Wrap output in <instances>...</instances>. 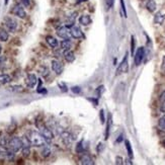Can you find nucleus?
<instances>
[{"mask_svg":"<svg viewBox=\"0 0 165 165\" xmlns=\"http://www.w3.org/2000/svg\"><path fill=\"white\" fill-rule=\"evenodd\" d=\"M114 1H115V0H106L107 8H111V7H112V5H114Z\"/></svg>","mask_w":165,"mask_h":165,"instance_id":"32","label":"nucleus"},{"mask_svg":"<svg viewBox=\"0 0 165 165\" xmlns=\"http://www.w3.org/2000/svg\"><path fill=\"white\" fill-rule=\"evenodd\" d=\"M61 137H62L63 140L65 141L66 143H71L72 140H73V137H72L68 132H63L61 134Z\"/></svg>","mask_w":165,"mask_h":165,"instance_id":"22","label":"nucleus"},{"mask_svg":"<svg viewBox=\"0 0 165 165\" xmlns=\"http://www.w3.org/2000/svg\"><path fill=\"white\" fill-rule=\"evenodd\" d=\"M71 89H72V91H73V92H75V93H79L80 90H81V89H80V87H78V86H74V87H72Z\"/></svg>","mask_w":165,"mask_h":165,"instance_id":"33","label":"nucleus"},{"mask_svg":"<svg viewBox=\"0 0 165 165\" xmlns=\"http://www.w3.org/2000/svg\"><path fill=\"white\" fill-rule=\"evenodd\" d=\"M76 152H77L78 154H82V153H84V147H83L82 141H80V142L77 144V146H76Z\"/></svg>","mask_w":165,"mask_h":165,"instance_id":"26","label":"nucleus"},{"mask_svg":"<svg viewBox=\"0 0 165 165\" xmlns=\"http://www.w3.org/2000/svg\"><path fill=\"white\" fill-rule=\"evenodd\" d=\"M1 50H2V49H1V46H0V53H1Z\"/></svg>","mask_w":165,"mask_h":165,"instance_id":"44","label":"nucleus"},{"mask_svg":"<svg viewBox=\"0 0 165 165\" xmlns=\"http://www.w3.org/2000/svg\"><path fill=\"white\" fill-rule=\"evenodd\" d=\"M164 21H165V14L160 12V11L154 15V22L156 23V25H162Z\"/></svg>","mask_w":165,"mask_h":165,"instance_id":"15","label":"nucleus"},{"mask_svg":"<svg viewBox=\"0 0 165 165\" xmlns=\"http://www.w3.org/2000/svg\"><path fill=\"white\" fill-rule=\"evenodd\" d=\"M125 161H126V162H125L126 164H130V165H132V164H133V162L131 161V158H130V159H126Z\"/></svg>","mask_w":165,"mask_h":165,"instance_id":"40","label":"nucleus"},{"mask_svg":"<svg viewBox=\"0 0 165 165\" xmlns=\"http://www.w3.org/2000/svg\"><path fill=\"white\" fill-rule=\"evenodd\" d=\"M101 148H103V144L99 143V144H98V147H97V152H100V151H101Z\"/></svg>","mask_w":165,"mask_h":165,"instance_id":"39","label":"nucleus"},{"mask_svg":"<svg viewBox=\"0 0 165 165\" xmlns=\"http://www.w3.org/2000/svg\"><path fill=\"white\" fill-rule=\"evenodd\" d=\"M87 0H77V1H76V3H77V4H80V3H82V2H86Z\"/></svg>","mask_w":165,"mask_h":165,"instance_id":"42","label":"nucleus"},{"mask_svg":"<svg viewBox=\"0 0 165 165\" xmlns=\"http://www.w3.org/2000/svg\"><path fill=\"white\" fill-rule=\"evenodd\" d=\"M21 148H22V139L18 138V137H12L9 140L7 149H9L10 151L15 153V152H18Z\"/></svg>","mask_w":165,"mask_h":165,"instance_id":"2","label":"nucleus"},{"mask_svg":"<svg viewBox=\"0 0 165 165\" xmlns=\"http://www.w3.org/2000/svg\"><path fill=\"white\" fill-rule=\"evenodd\" d=\"M57 35L63 40H70L71 38V33L70 29L68 26H61L57 30Z\"/></svg>","mask_w":165,"mask_h":165,"instance_id":"7","label":"nucleus"},{"mask_svg":"<svg viewBox=\"0 0 165 165\" xmlns=\"http://www.w3.org/2000/svg\"><path fill=\"white\" fill-rule=\"evenodd\" d=\"M124 162H123V158L120 156H116V164H119V165H120V164H123Z\"/></svg>","mask_w":165,"mask_h":165,"instance_id":"31","label":"nucleus"},{"mask_svg":"<svg viewBox=\"0 0 165 165\" xmlns=\"http://www.w3.org/2000/svg\"><path fill=\"white\" fill-rule=\"evenodd\" d=\"M9 35L7 31L4 29H0V42H7L8 41Z\"/></svg>","mask_w":165,"mask_h":165,"instance_id":"19","label":"nucleus"},{"mask_svg":"<svg viewBox=\"0 0 165 165\" xmlns=\"http://www.w3.org/2000/svg\"><path fill=\"white\" fill-rule=\"evenodd\" d=\"M162 145H163V146L165 147V140H163V141H162Z\"/></svg>","mask_w":165,"mask_h":165,"instance_id":"43","label":"nucleus"},{"mask_svg":"<svg viewBox=\"0 0 165 165\" xmlns=\"http://www.w3.org/2000/svg\"><path fill=\"white\" fill-rule=\"evenodd\" d=\"M158 127L161 130H165V115L162 116L158 120Z\"/></svg>","mask_w":165,"mask_h":165,"instance_id":"27","label":"nucleus"},{"mask_svg":"<svg viewBox=\"0 0 165 165\" xmlns=\"http://www.w3.org/2000/svg\"><path fill=\"white\" fill-rule=\"evenodd\" d=\"M79 22L81 23L82 26H88L91 23V17L87 14H83L79 17Z\"/></svg>","mask_w":165,"mask_h":165,"instance_id":"17","label":"nucleus"},{"mask_svg":"<svg viewBox=\"0 0 165 165\" xmlns=\"http://www.w3.org/2000/svg\"><path fill=\"white\" fill-rule=\"evenodd\" d=\"M4 62H5V57H3V56H0V67L3 66Z\"/></svg>","mask_w":165,"mask_h":165,"instance_id":"35","label":"nucleus"},{"mask_svg":"<svg viewBox=\"0 0 165 165\" xmlns=\"http://www.w3.org/2000/svg\"><path fill=\"white\" fill-rule=\"evenodd\" d=\"M4 25L7 31H11V33H14L17 29V21H15V19H13L12 17H5Z\"/></svg>","mask_w":165,"mask_h":165,"instance_id":"5","label":"nucleus"},{"mask_svg":"<svg viewBox=\"0 0 165 165\" xmlns=\"http://www.w3.org/2000/svg\"><path fill=\"white\" fill-rule=\"evenodd\" d=\"M26 137L29 138L30 142H31V145H33V146H35V147H44V146H46L47 141L42 136V134L40 132L38 133L35 131H30Z\"/></svg>","mask_w":165,"mask_h":165,"instance_id":"1","label":"nucleus"},{"mask_svg":"<svg viewBox=\"0 0 165 165\" xmlns=\"http://www.w3.org/2000/svg\"><path fill=\"white\" fill-rule=\"evenodd\" d=\"M111 126V116L108 115V116H107V124H106V139H107L108 136H110Z\"/></svg>","mask_w":165,"mask_h":165,"instance_id":"23","label":"nucleus"},{"mask_svg":"<svg viewBox=\"0 0 165 165\" xmlns=\"http://www.w3.org/2000/svg\"><path fill=\"white\" fill-rule=\"evenodd\" d=\"M144 56H145V49L143 47L138 48L135 55H134V62H135L136 66H139L140 64L142 63L143 59H144Z\"/></svg>","mask_w":165,"mask_h":165,"instance_id":"6","label":"nucleus"},{"mask_svg":"<svg viewBox=\"0 0 165 165\" xmlns=\"http://www.w3.org/2000/svg\"><path fill=\"white\" fill-rule=\"evenodd\" d=\"M161 111H162V112H165V101L163 102L162 106H161Z\"/></svg>","mask_w":165,"mask_h":165,"instance_id":"41","label":"nucleus"},{"mask_svg":"<svg viewBox=\"0 0 165 165\" xmlns=\"http://www.w3.org/2000/svg\"><path fill=\"white\" fill-rule=\"evenodd\" d=\"M128 69H129L128 53H126V55H125L124 59L122 60V62L120 63L118 69H116V75H120V74H123V73H126V72H128Z\"/></svg>","mask_w":165,"mask_h":165,"instance_id":"4","label":"nucleus"},{"mask_svg":"<svg viewBox=\"0 0 165 165\" xmlns=\"http://www.w3.org/2000/svg\"><path fill=\"white\" fill-rule=\"evenodd\" d=\"M11 12H12L14 15H16V16H18L19 18H25L26 16V11H25L23 7L21 4H16V5H15L13 7V9L11 10Z\"/></svg>","mask_w":165,"mask_h":165,"instance_id":"9","label":"nucleus"},{"mask_svg":"<svg viewBox=\"0 0 165 165\" xmlns=\"http://www.w3.org/2000/svg\"><path fill=\"white\" fill-rule=\"evenodd\" d=\"M0 154H1V151H0Z\"/></svg>","mask_w":165,"mask_h":165,"instance_id":"45","label":"nucleus"},{"mask_svg":"<svg viewBox=\"0 0 165 165\" xmlns=\"http://www.w3.org/2000/svg\"><path fill=\"white\" fill-rule=\"evenodd\" d=\"M31 142H30V140L29 138L26 136V137H23L22 138V148H21V150H22V154L23 156H29L30 155V152H31Z\"/></svg>","mask_w":165,"mask_h":165,"instance_id":"8","label":"nucleus"},{"mask_svg":"<svg viewBox=\"0 0 165 165\" xmlns=\"http://www.w3.org/2000/svg\"><path fill=\"white\" fill-rule=\"evenodd\" d=\"M39 131H40V133L42 134V136L44 137V138L46 139L47 142H50V141L54 138L53 132H52L49 128H47L46 126H44V125H41V126H39Z\"/></svg>","mask_w":165,"mask_h":165,"instance_id":"3","label":"nucleus"},{"mask_svg":"<svg viewBox=\"0 0 165 165\" xmlns=\"http://www.w3.org/2000/svg\"><path fill=\"white\" fill-rule=\"evenodd\" d=\"M10 89L12 90H16V91H21L22 90V87L21 86H12V87H9Z\"/></svg>","mask_w":165,"mask_h":165,"instance_id":"34","label":"nucleus"},{"mask_svg":"<svg viewBox=\"0 0 165 165\" xmlns=\"http://www.w3.org/2000/svg\"><path fill=\"white\" fill-rule=\"evenodd\" d=\"M70 33H71V37L74 38V39H78L79 40L81 38H84L82 31L80 30L78 26H72L70 29Z\"/></svg>","mask_w":165,"mask_h":165,"instance_id":"12","label":"nucleus"},{"mask_svg":"<svg viewBox=\"0 0 165 165\" xmlns=\"http://www.w3.org/2000/svg\"><path fill=\"white\" fill-rule=\"evenodd\" d=\"M120 8H122L123 16H124V17H128L127 8H126V5H125V0H120Z\"/></svg>","mask_w":165,"mask_h":165,"instance_id":"25","label":"nucleus"},{"mask_svg":"<svg viewBox=\"0 0 165 165\" xmlns=\"http://www.w3.org/2000/svg\"><path fill=\"white\" fill-rule=\"evenodd\" d=\"M161 70L165 72V56L163 57V60H162V65H161Z\"/></svg>","mask_w":165,"mask_h":165,"instance_id":"37","label":"nucleus"},{"mask_svg":"<svg viewBox=\"0 0 165 165\" xmlns=\"http://www.w3.org/2000/svg\"><path fill=\"white\" fill-rule=\"evenodd\" d=\"M11 81V77L7 74H0V83L7 84Z\"/></svg>","mask_w":165,"mask_h":165,"instance_id":"21","label":"nucleus"},{"mask_svg":"<svg viewBox=\"0 0 165 165\" xmlns=\"http://www.w3.org/2000/svg\"><path fill=\"white\" fill-rule=\"evenodd\" d=\"M71 46H72V43L70 40H63V41L61 42V49L63 51L70 50Z\"/></svg>","mask_w":165,"mask_h":165,"instance_id":"20","label":"nucleus"},{"mask_svg":"<svg viewBox=\"0 0 165 165\" xmlns=\"http://www.w3.org/2000/svg\"><path fill=\"white\" fill-rule=\"evenodd\" d=\"M64 58H65V60L68 62V63H72V62H74V60H75V54H74V52L73 51H71V50H67L64 52Z\"/></svg>","mask_w":165,"mask_h":165,"instance_id":"14","label":"nucleus"},{"mask_svg":"<svg viewBox=\"0 0 165 165\" xmlns=\"http://www.w3.org/2000/svg\"><path fill=\"white\" fill-rule=\"evenodd\" d=\"M99 116H100V123L104 124V122H106V119H104V111H103V110H101L99 111Z\"/></svg>","mask_w":165,"mask_h":165,"instance_id":"30","label":"nucleus"},{"mask_svg":"<svg viewBox=\"0 0 165 165\" xmlns=\"http://www.w3.org/2000/svg\"><path fill=\"white\" fill-rule=\"evenodd\" d=\"M52 70H53L57 75L62 74V72L64 70L63 64L60 61H57V60H53V61H52Z\"/></svg>","mask_w":165,"mask_h":165,"instance_id":"10","label":"nucleus"},{"mask_svg":"<svg viewBox=\"0 0 165 165\" xmlns=\"http://www.w3.org/2000/svg\"><path fill=\"white\" fill-rule=\"evenodd\" d=\"M21 2L25 6H30V0H21Z\"/></svg>","mask_w":165,"mask_h":165,"instance_id":"38","label":"nucleus"},{"mask_svg":"<svg viewBox=\"0 0 165 165\" xmlns=\"http://www.w3.org/2000/svg\"><path fill=\"white\" fill-rule=\"evenodd\" d=\"M79 160H80V163L83 165H93L94 164V161L91 158V156L89 154H86V153H84V154L80 156Z\"/></svg>","mask_w":165,"mask_h":165,"instance_id":"11","label":"nucleus"},{"mask_svg":"<svg viewBox=\"0 0 165 165\" xmlns=\"http://www.w3.org/2000/svg\"><path fill=\"white\" fill-rule=\"evenodd\" d=\"M135 46H136L135 38H134V35H132V37H131V54L133 56L135 55Z\"/></svg>","mask_w":165,"mask_h":165,"instance_id":"28","label":"nucleus"},{"mask_svg":"<svg viewBox=\"0 0 165 165\" xmlns=\"http://www.w3.org/2000/svg\"><path fill=\"white\" fill-rule=\"evenodd\" d=\"M160 101H162V102H164L165 101V90L161 93V95H160Z\"/></svg>","mask_w":165,"mask_h":165,"instance_id":"36","label":"nucleus"},{"mask_svg":"<svg viewBox=\"0 0 165 165\" xmlns=\"http://www.w3.org/2000/svg\"><path fill=\"white\" fill-rule=\"evenodd\" d=\"M37 84V77L34 74H29L26 78V85L29 88H33Z\"/></svg>","mask_w":165,"mask_h":165,"instance_id":"13","label":"nucleus"},{"mask_svg":"<svg viewBox=\"0 0 165 165\" xmlns=\"http://www.w3.org/2000/svg\"><path fill=\"white\" fill-rule=\"evenodd\" d=\"M51 154V150H50V148H48L46 146H44V149H43V151H42V155L43 157H48V156H50Z\"/></svg>","mask_w":165,"mask_h":165,"instance_id":"29","label":"nucleus"},{"mask_svg":"<svg viewBox=\"0 0 165 165\" xmlns=\"http://www.w3.org/2000/svg\"><path fill=\"white\" fill-rule=\"evenodd\" d=\"M46 41H47L48 44H49V46L51 48H54V49L55 48H57L58 41L54 37H52V35H48V37H46Z\"/></svg>","mask_w":165,"mask_h":165,"instance_id":"18","label":"nucleus"},{"mask_svg":"<svg viewBox=\"0 0 165 165\" xmlns=\"http://www.w3.org/2000/svg\"><path fill=\"white\" fill-rule=\"evenodd\" d=\"M146 8L147 10L149 11V12H155V10L157 9V4L156 2L154 1V0H148L147 3H146Z\"/></svg>","mask_w":165,"mask_h":165,"instance_id":"16","label":"nucleus"},{"mask_svg":"<svg viewBox=\"0 0 165 165\" xmlns=\"http://www.w3.org/2000/svg\"><path fill=\"white\" fill-rule=\"evenodd\" d=\"M126 149H127V152H128V155L129 157L132 159L133 157H134V154H133V149H132V146H131V143H130V141H126Z\"/></svg>","mask_w":165,"mask_h":165,"instance_id":"24","label":"nucleus"}]
</instances>
